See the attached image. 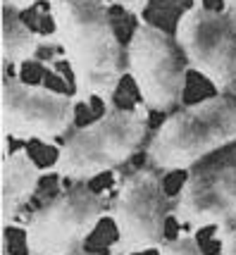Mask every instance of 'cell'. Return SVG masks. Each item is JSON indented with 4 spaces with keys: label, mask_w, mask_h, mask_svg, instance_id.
Returning a JSON list of instances; mask_svg holds the SVG:
<instances>
[{
    "label": "cell",
    "mask_w": 236,
    "mask_h": 255,
    "mask_svg": "<svg viewBox=\"0 0 236 255\" xmlns=\"http://www.w3.org/2000/svg\"><path fill=\"white\" fill-rule=\"evenodd\" d=\"M126 74L150 112H174L186 93L189 62L174 36L138 19L126 43Z\"/></svg>",
    "instance_id": "cell-5"
},
{
    "label": "cell",
    "mask_w": 236,
    "mask_h": 255,
    "mask_svg": "<svg viewBox=\"0 0 236 255\" xmlns=\"http://www.w3.org/2000/svg\"><path fill=\"white\" fill-rule=\"evenodd\" d=\"M77 255H101V253H77Z\"/></svg>",
    "instance_id": "cell-18"
},
{
    "label": "cell",
    "mask_w": 236,
    "mask_h": 255,
    "mask_svg": "<svg viewBox=\"0 0 236 255\" xmlns=\"http://www.w3.org/2000/svg\"><path fill=\"white\" fill-rule=\"evenodd\" d=\"M225 10H236V0H222Z\"/></svg>",
    "instance_id": "cell-16"
},
{
    "label": "cell",
    "mask_w": 236,
    "mask_h": 255,
    "mask_svg": "<svg viewBox=\"0 0 236 255\" xmlns=\"http://www.w3.org/2000/svg\"><path fill=\"white\" fill-rule=\"evenodd\" d=\"M110 2H115L119 10L129 12V14H134V17H138V19H141V14H143L146 7L150 5V0H110Z\"/></svg>",
    "instance_id": "cell-14"
},
{
    "label": "cell",
    "mask_w": 236,
    "mask_h": 255,
    "mask_svg": "<svg viewBox=\"0 0 236 255\" xmlns=\"http://www.w3.org/2000/svg\"><path fill=\"white\" fill-rule=\"evenodd\" d=\"M150 141V110L146 105L108 108L96 122L81 127L60 145L48 174H57L74 184L126 165Z\"/></svg>",
    "instance_id": "cell-3"
},
{
    "label": "cell",
    "mask_w": 236,
    "mask_h": 255,
    "mask_svg": "<svg viewBox=\"0 0 236 255\" xmlns=\"http://www.w3.org/2000/svg\"><path fill=\"white\" fill-rule=\"evenodd\" d=\"M60 45L72 72L79 105L101 100L110 108L126 74V48L115 31L108 0H45Z\"/></svg>",
    "instance_id": "cell-1"
},
{
    "label": "cell",
    "mask_w": 236,
    "mask_h": 255,
    "mask_svg": "<svg viewBox=\"0 0 236 255\" xmlns=\"http://www.w3.org/2000/svg\"><path fill=\"white\" fill-rule=\"evenodd\" d=\"M215 239L220 244V255H236V222L215 227Z\"/></svg>",
    "instance_id": "cell-13"
},
{
    "label": "cell",
    "mask_w": 236,
    "mask_h": 255,
    "mask_svg": "<svg viewBox=\"0 0 236 255\" xmlns=\"http://www.w3.org/2000/svg\"><path fill=\"white\" fill-rule=\"evenodd\" d=\"M236 141V98L215 93L169 112L146 145V165L162 177L191 172Z\"/></svg>",
    "instance_id": "cell-2"
},
{
    "label": "cell",
    "mask_w": 236,
    "mask_h": 255,
    "mask_svg": "<svg viewBox=\"0 0 236 255\" xmlns=\"http://www.w3.org/2000/svg\"><path fill=\"white\" fill-rule=\"evenodd\" d=\"M174 41L193 72L217 93L236 98V10L217 12L193 2L177 19Z\"/></svg>",
    "instance_id": "cell-7"
},
{
    "label": "cell",
    "mask_w": 236,
    "mask_h": 255,
    "mask_svg": "<svg viewBox=\"0 0 236 255\" xmlns=\"http://www.w3.org/2000/svg\"><path fill=\"white\" fill-rule=\"evenodd\" d=\"M174 203L162 186V174L153 167H138L119 181L110 203V220L115 224V244L110 255H143L160 251L165 224Z\"/></svg>",
    "instance_id": "cell-4"
},
{
    "label": "cell",
    "mask_w": 236,
    "mask_h": 255,
    "mask_svg": "<svg viewBox=\"0 0 236 255\" xmlns=\"http://www.w3.org/2000/svg\"><path fill=\"white\" fill-rule=\"evenodd\" d=\"M110 215V200L89 186H72L26 220V255H77L96 227Z\"/></svg>",
    "instance_id": "cell-6"
},
{
    "label": "cell",
    "mask_w": 236,
    "mask_h": 255,
    "mask_svg": "<svg viewBox=\"0 0 236 255\" xmlns=\"http://www.w3.org/2000/svg\"><path fill=\"white\" fill-rule=\"evenodd\" d=\"M38 0H2V10L5 12H24V10H31Z\"/></svg>",
    "instance_id": "cell-15"
},
{
    "label": "cell",
    "mask_w": 236,
    "mask_h": 255,
    "mask_svg": "<svg viewBox=\"0 0 236 255\" xmlns=\"http://www.w3.org/2000/svg\"><path fill=\"white\" fill-rule=\"evenodd\" d=\"M196 2H203V0H196Z\"/></svg>",
    "instance_id": "cell-19"
},
{
    "label": "cell",
    "mask_w": 236,
    "mask_h": 255,
    "mask_svg": "<svg viewBox=\"0 0 236 255\" xmlns=\"http://www.w3.org/2000/svg\"><path fill=\"white\" fill-rule=\"evenodd\" d=\"M48 174V169L36 165V160L29 155V150H5L0 179H2V229H10L14 220L19 217L24 205L34 198L38 191L41 177Z\"/></svg>",
    "instance_id": "cell-10"
},
{
    "label": "cell",
    "mask_w": 236,
    "mask_h": 255,
    "mask_svg": "<svg viewBox=\"0 0 236 255\" xmlns=\"http://www.w3.org/2000/svg\"><path fill=\"white\" fill-rule=\"evenodd\" d=\"M157 255H205V253H203V248L198 246L196 236L191 232H184L181 229L174 239H169V241L162 244Z\"/></svg>",
    "instance_id": "cell-12"
},
{
    "label": "cell",
    "mask_w": 236,
    "mask_h": 255,
    "mask_svg": "<svg viewBox=\"0 0 236 255\" xmlns=\"http://www.w3.org/2000/svg\"><path fill=\"white\" fill-rule=\"evenodd\" d=\"M2 255H10V251H7V246H5V248H2Z\"/></svg>",
    "instance_id": "cell-17"
},
{
    "label": "cell",
    "mask_w": 236,
    "mask_h": 255,
    "mask_svg": "<svg viewBox=\"0 0 236 255\" xmlns=\"http://www.w3.org/2000/svg\"><path fill=\"white\" fill-rule=\"evenodd\" d=\"M172 217L191 234L236 222V148L222 160L193 169L174 198Z\"/></svg>",
    "instance_id": "cell-9"
},
{
    "label": "cell",
    "mask_w": 236,
    "mask_h": 255,
    "mask_svg": "<svg viewBox=\"0 0 236 255\" xmlns=\"http://www.w3.org/2000/svg\"><path fill=\"white\" fill-rule=\"evenodd\" d=\"M41 38L26 22L19 19L17 12L2 14V62L19 67L34 60L38 53Z\"/></svg>",
    "instance_id": "cell-11"
},
{
    "label": "cell",
    "mask_w": 236,
    "mask_h": 255,
    "mask_svg": "<svg viewBox=\"0 0 236 255\" xmlns=\"http://www.w3.org/2000/svg\"><path fill=\"white\" fill-rule=\"evenodd\" d=\"M77 105L74 93L26 84L17 77L2 79L0 117L7 138L55 143L74 127Z\"/></svg>",
    "instance_id": "cell-8"
}]
</instances>
